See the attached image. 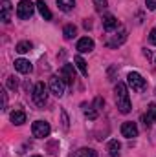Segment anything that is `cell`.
I'll list each match as a JSON object with an SVG mask.
<instances>
[{
    "label": "cell",
    "mask_w": 156,
    "mask_h": 157,
    "mask_svg": "<svg viewBox=\"0 0 156 157\" xmlns=\"http://www.w3.org/2000/svg\"><path fill=\"white\" fill-rule=\"evenodd\" d=\"M114 99H116V106L121 113H129L130 112V97H129V90L123 82H117L114 86Z\"/></svg>",
    "instance_id": "obj_1"
},
{
    "label": "cell",
    "mask_w": 156,
    "mask_h": 157,
    "mask_svg": "<svg viewBox=\"0 0 156 157\" xmlns=\"http://www.w3.org/2000/svg\"><path fill=\"white\" fill-rule=\"evenodd\" d=\"M35 7H37V6L31 4L30 0H20L18 6H17V17H18L20 20H28V18H31Z\"/></svg>",
    "instance_id": "obj_2"
},
{
    "label": "cell",
    "mask_w": 156,
    "mask_h": 157,
    "mask_svg": "<svg viewBox=\"0 0 156 157\" xmlns=\"http://www.w3.org/2000/svg\"><path fill=\"white\" fill-rule=\"evenodd\" d=\"M48 101V88L44 86V82H37L33 88V102L37 106H44Z\"/></svg>",
    "instance_id": "obj_3"
},
{
    "label": "cell",
    "mask_w": 156,
    "mask_h": 157,
    "mask_svg": "<svg viewBox=\"0 0 156 157\" xmlns=\"http://www.w3.org/2000/svg\"><path fill=\"white\" fill-rule=\"evenodd\" d=\"M127 82H129V86L132 88V91H143V90H145V86H147L145 78L142 77L140 73H136V71H130V73H129Z\"/></svg>",
    "instance_id": "obj_4"
},
{
    "label": "cell",
    "mask_w": 156,
    "mask_h": 157,
    "mask_svg": "<svg viewBox=\"0 0 156 157\" xmlns=\"http://www.w3.org/2000/svg\"><path fill=\"white\" fill-rule=\"evenodd\" d=\"M31 132H33V137H37V139H44V137H48L50 132H51L50 122H46V121H35L33 126H31Z\"/></svg>",
    "instance_id": "obj_5"
},
{
    "label": "cell",
    "mask_w": 156,
    "mask_h": 157,
    "mask_svg": "<svg viewBox=\"0 0 156 157\" xmlns=\"http://www.w3.org/2000/svg\"><path fill=\"white\" fill-rule=\"evenodd\" d=\"M59 77L64 80V84L68 86H74L76 82V70H74V64H64L59 71Z\"/></svg>",
    "instance_id": "obj_6"
},
{
    "label": "cell",
    "mask_w": 156,
    "mask_h": 157,
    "mask_svg": "<svg viewBox=\"0 0 156 157\" xmlns=\"http://www.w3.org/2000/svg\"><path fill=\"white\" fill-rule=\"evenodd\" d=\"M50 90L55 97H63L64 95V80L59 77V75H53L50 78Z\"/></svg>",
    "instance_id": "obj_7"
},
{
    "label": "cell",
    "mask_w": 156,
    "mask_h": 157,
    "mask_svg": "<svg viewBox=\"0 0 156 157\" xmlns=\"http://www.w3.org/2000/svg\"><path fill=\"white\" fill-rule=\"evenodd\" d=\"M125 40H127V29H125V28H119L117 33H114V35L109 37L107 46H109V48H117V46H121Z\"/></svg>",
    "instance_id": "obj_8"
},
{
    "label": "cell",
    "mask_w": 156,
    "mask_h": 157,
    "mask_svg": "<svg viewBox=\"0 0 156 157\" xmlns=\"http://www.w3.org/2000/svg\"><path fill=\"white\" fill-rule=\"evenodd\" d=\"M121 135L123 137H127V139H134V137H138V126H136V122H123L121 124Z\"/></svg>",
    "instance_id": "obj_9"
},
{
    "label": "cell",
    "mask_w": 156,
    "mask_h": 157,
    "mask_svg": "<svg viewBox=\"0 0 156 157\" xmlns=\"http://www.w3.org/2000/svg\"><path fill=\"white\" fill-rule=\"evenodd\" d=\"M94 49V40L90 37H83L77 40V51L79 53H90Z\"/></svg>",
    "instance_id": "obj_10"
},
{
    "label": "cell",
    "mask_w": 156,
    "mask_h": 157,
    "mask_svg": "<svg viewBox=\"0 0 156 157\" xmlns=\"http://www.w3.org/2000/svg\"><path fill=\"white\" fill-rule=\"evenodd\" d=\"M15 70H17L18 73H31L33 66H31V62L26 60V59H17V60H15Z\"/></svg>",
    "instance_id": "obj_11"
},
{
    "label": "cell",
    "mask_w": 156,
    "mask_h": 157,
    "mask_svg": "<svg viewBox=\"0 0 156 157\" xmlns=\"http://www.w3.org/2000/svg\"><path fill=\"white\" fill-rule=\"evenodd\" d=\"M103 28H105V31H114V29H117V18L114 15H105L103 17Z\"/></svg>",
    "instance_id": "obj_12"
},
{
    "label": "cell",
    "mask_w": 156,
    "mask_h": 157,
    "mask_svg": "<svg viewBox=\"0 0 156 157\" xmlns=\"http://www.w3.org/2000/svg\"><path fill=\"white\" fill-rule=\"evenodd\" d=\"M11 11H13L11 2L9 0H2V22L4 24H7L11 20Z\"/></svg>",
    "instance_id": "obj_13"
},
{
    "label": "cell",
    "mask_w": 156,
    "mask_h": 157,
    "mask_svg": "<svg viewBox=\"0 0 156 157\" xmlns=\"http://www.w3.org/2000/svg\"><path fill=\"white\" fill-rule=\"evenodd\" d=\"M37 9H39V13H40V17L44 18V20H51V11H50V7L46 6V2L44 0H37Z\"/></svg>",
    "instance_id": "obj_14"
},
{
    "label": "cell",
    "mask_w": 156,
    "mask_h": 157,
    "mask_svg": "<svg viewBox=\"0 0 156 157\" xmlns=\"http://www.w3.org/2000/svg\"><path fill=\"white\" fill-rule=\"evenodd\" d=\"M119 150H121V144H119L117 139L109 141V144H107V152H109V155L110 157H119Z\"/></svg>",
    "instance_id": "obj_15"
},
{
    "label": "cell",
    "mask_w": 156,
    "mask_h": 157,
    "mask_svg": "<svg viewBox=\"0 0 156 157\" xmlns=\"http://www.w3.org/2000/svg\"><path fill=\"white\" fill-rule=\"evenodd\" d=\"M9 119H11V122H13V124L20 126V124H24V122H26V113H24L22 110H15V112H11Z\"/></svg>",
    "instance_id": "obj_16"
},
{
    "label": "cell",
    "mask_w": 156,
    "mask_h": 157,
    "mask_svg": "<svg viewBox=\"0 0 156 157\" xmlns=\"http://www.w3.org/2000/svg\"><path fill=\"white\" fill-rule=\"evenodd\" d=\"M145 121V126H151V122H156V104H149V108H147V115L143 117Z\"/></svg>",
    "instance_id": "obj_17"
},
{
    "label": "cell",
    "mask_w": 156,
    "mask_h": 157,
    "mask_svg": "<svg viewBox=\"0 0 156 157\" xmlns=\"http://www.w3.org/2000/svg\"><path fill=\"white\" fill-rule=\"evenodd\" d=\"M57 6H59L61 11L68 13V11H72L76 7V0H57Z\"/></svg>",
    "instance_id": "obj_18"
},
{
    "label": "cell",
    "mask_w": 156,
    "mask_h": 157,
    "mask_svg": "<svg viewBox=\"0 0 156 157\" xmlns=\"http://www.w3.org/2000/svg\"><path fill=\"white\" fill-rule=\"evenodd\" d=\"M76 33H77V28L74 26V24H66L64 26V29H63V37L66 40H72L76 37Z\"/></svg>",
    "instance_id": "obj_19"
},
{
    "label": "cell",
    "mask_w": 156,
    "mask_h": 157,
    "mask_svg": "<svg viewBox=\"0 0 156 157\" xmlns=\"http://www.w3.org/2000/svg\"><path fill=\"white\" fill-rule=\"evenodd\" d=\"M74 62H76V66H77L79 71H81V73L86 77V75H88V68H86V62H84V59H83L81 55H77V57L74 59Z\"/></svg>",
    "instance_id": "obj_20"
},
{
    "label": "cell",
    "mask_w": 156,
    "mask_h": 157,
    "mask_svg": "<svg viewBox=\"0 0 156 157\" xmlns=\"http://www.w3.org/2000/svg\"><path fill=\"white\" fill-rule=\"evenodd\" d=\"M84 117L90 119V121H96L97 119V115H99V112H97V108L96 106H84Z\"/></svg>",
    "instance_id": "obj_21"
},
{
    "label": "cell",
    "mask_w": 156,
    "mask_h": 157,
    "mask_svg": "<svg viewBox=\"0 0 156 157\" xmlns=\"http://www.w3.org/2000/svg\"><path fill=\"white\" fill-rule=\"evenodd\" d=\"M31 48H33V44H31L30 40H22V42H18V44H17V48H15V49H17L18 53H28V51H31Z\"/></svg>",
    "instance_id": "obj_22"
},
{
    "label": "cell",
    "mask_w": 156,
    "mask_h": 157,
    "mask_svg": "<svg viewBox=\"0 0 156 157\" xmlns=\"http://www.w3.org/2000/svg\"><path fill=\"white\" fill-rule=\"evenodd\" d=\"M74 157H97V152L92 150V148H81V150L76 152Z\"/></svg>",
    "instance_id": "obj_23"
},
{
    "label": "cell",
    "mask_w": 156,
    "mask_h": 157,
    "mask_svg": "<svg viewBox=\"0 0 156 157\" xmlns=\"http://www.w3.org/2000/svg\"><path fill=\"white\" fill-rule=\"evenodd\" d=\"M7 88H9V90H17V88H18V80L15 78V75L7 77Z\"/></svg>",
    "instance_id": "obj_24"
},
{
    "label": "cell",
    "mask_w": 156,
    "mask_h": 157,
    "mask_svg": "<svg viewBox=\"0 0 156 157\" xmlns=\"http://www.w3.org/2000/svg\"><path fill=\"white\" fill-rule=\"evenodd\" d=\"M61 119H63V128L68 130V122H70V121H68V115H66L64 110H61Z\"/></svg>",
    "instance_id": "obj_25"
},
{
    "label": "cell",
    "mask_w": 156,
    "mask_h": 157,
    "mask_svg": "<svg viewBox=\"0 0 156 157\" xmlns=\"http://www.w3.org/2000/svg\"><path fill=\"white\" fill-rule=\"evenodd\" d=\"M94 4H96V7H97L99 11L107 7V0H94Z\"/></svg>",
    "instance_id": "obj_26"
},
{
    "label": "cell",
    "mask_w": 156,
    "mask_h": 157,
    "mask_svg": "<svg viewBox=\"0 0 156 157\" xmlns=\"http://www.w3.org/2000/svg\"><path fill=\"white\" fill-rule=\"evenodd\" d=\"M149 42H151L153 46H156V28L151 29V33H149Z\"/></svg>",
    "instance_id": "obj_27"
},
{
    "label": "cell",
    "mask_w": 156,
    "mask_h": 157,
    "mask_svg": "<svg viewBox=\"0 0 156 157\" xmlns=\"http://www.w3.org/2000/svg\"><path fill=\"white\" fill-rule=\"evenodd\" d=\"M145 6H147V9L154 11L156 9V0H145Z\"/></svg>",
    "instance_id": "obj_28"
},
{
    "label": "cell",
    "mask_w": 156,
    "mask_h": 157,
    "mask_svg": "<svg viewBox=\"0 0 156 157\" xmlns=\"http://www.w3.org/2000/svg\"><path fill=\"white\" fill-rule=\"evenodd\" d=\"M6 106H7V93L2 91V110H6Z\"/></svg>",
    "instance_id": "obj_29"
},
{
    "label": "cell",
    "mask_w": 156,
    "mask_h": 157,
    "mask_svg": "<svg viewBox=\"0 0 156 157\" xmlns=\"http://www.w3.org/2000/svg\"><path fill=\"white\" fill-rule=\"evenodd\" d=\"M103 104H105V101H103V99H101V97H97V99H96V101H94V106H96V108H97V110H99V108H101V106H103Z\"/></svg>",
    "instance_id": "obj_30"
},
{
    "label": "cell",
    "mask_w": 156,
    "mask_h": 157,
    "mask_svg": "<svg viewBox=\"0 0 156 157\" xmlns=\"http://www.w3.org/2000/svg\"><path fill=\"white\" fill-rule=\"evenodd\" d=\"M143 55H145V57L149 59V57H151V51H149V49H143Z\"/></svg>",
    "instance_id": "obj_31"
},
{
    "label": "cell",
    "mask_w": 156,
    "mask_h": 157,
    "mask_svg": "<svg viewBox=\"0 0 156 157\" xmlns=\"http://www.w3.org/2000/svg\"><path fill=\"white\" fill-rule=\"evenodd\" d=\"M33 157H40V155H33Z\"/></svg>",
    "instance_id": "obj_32"
}]
</instances>
